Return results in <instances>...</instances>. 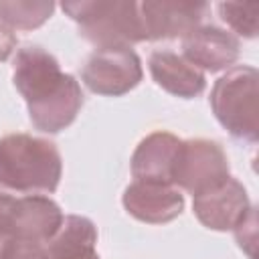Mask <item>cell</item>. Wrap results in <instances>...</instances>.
Here are the masks:
<instances>
[{"instance_id": "1", "label": "cell", "mask_w": 259, "mask_h": 259, "mask_svg": "<svg viewBox=\"0 0 259 259\" xmlns=\"http://www.w3.org/2000/svg\"><path fill=\"white\" fill-rule=\"evenodd\" d=\"M12 81L24 97L28 117L38 132H63L83 107L79 81L63 73L55 55L38 45H28L16 53Z\"/></svg>"}, {"instance_id": "2", "label": "cell", "mask_w": 259, "mask_h": 259, "mask_svg": "<svg viewBox=\"0 0 259 259\" xmlns=\"http://www.w3.org/2000/svg\"><path fill=\"white\" fill-rule=\"evenodd\" d=\"M63 174L59 148L30 134L0 138V186L20 194H51Z\"/></svg>"}, {"instance_id": "3", "label": "cell", "mask_w": 259, "mask_h": 259, "mask_svg": "<svg viewBox=\"0 0 259 259\" xmlns=\"http://www.w3.org/2000/svg\"><path fill=\"white\" fill-rule=\"evenodd\" d=\"M61 8L77 24L79 34L97 49L130 47L144 42L146 30L140 14V2L132 0H75Z\"/></svg>"}, {"instance_id": "4", "label": "cell", "mask_w": 259, "mask_h": 259, "mask_svg": "<svg viewBox=\"0 0 259 259\" xmlns=\"http://www.w3.org/2000/svg\"><path fill=\"white\" fill-rule=\"evenodd\" d=\"M257 83V69L249 65H239L221 75L210 91V107L219 123L233 138L247 144H255L259 138Z\"/></svg>"}, {"instance_id": "5", "label": "cell", "mask_w": 259, "mask_h": 259, "mask_svg": "<svg viewBox=\"0 0 259 259\" xmlns=\"http://www.w3.org/2000/svg\"><path fill=\"white\" fill-rule=\"evenodd\" d=\"M229 170V158L219 142L190 138L180 142L172 184L192 196H198L227 180Z\"/></svg>"}, {"instance_id": "6", "label": "cell", "mask_w": 259, "mask_h": 259, "mask_svg": "<svg viewBox=\"0 0 259 259\" xmlns=\"http://www.w3.org/2000/svg\"><path fill=\"white\" fill-rule=\"evenodd\" d=\"M142 61L130 47L97 49L83 65L81 79L85 87L97 95L119 97L142 81Z\"/></svg>"}, {"instance_id": "7", "label": "cell", "mask_w": 259, "mask_h": 259, "mask_svg": "<svg viewBox=\"0 0 259 259\" xmlns=\"http://www.w3.org/2000/svg\"><path fill=\"white\" fill-rule=\"evenodd\" d=\"M210 4L186 0H146L140 2V14L148 40H166L186 36L198 28L208 14Z\"/></svg>"}, {"instance_id": "8", "label": "cell", "mask_w": 259, "mask_h": 259, "mask_svg": "<svg viewBox=\"0 0 259 259\" xmlns=\"http://www.w3.org/2000/svg\"><path fill=\"white\" fill-rule=\"evenodd\" d=\"M192 198L194 217L210 231H235L253 208L245 186L231 176Z\"/></svg>"}, {"instance_id": "9", "label": "cell", "mask_w": 259, "mask_h": 259, "mask_svg": "<svg viewBox=\"0 0 259 259\" xmlns=\"http://www.w3.org/2000/svg\"><path fill=\"white\" fill-rule=\"evenodd\" d=\"M123 208L138 221L148 225H164L180 217L184 196L174 184L134 180L121 196Z\"/></svg>"}, {"instance_id": "10", "label": "cell", "mask_w": 259, "mask_h": 259, "mask_svg": "<svg viewBox=\"0 0 259 259\" xmlns=\"http://www.w3.org/2000/svg\"><path fill=\"white\" fill-rule=\"evenodd\" d=\"M241 53L239 38L214 24H200L182 38V57L198 71L231 69Z\"/></svg>"}, {"instance_id": "11", "label": "cell", "mask_w": 259, "mask_h": 259, "mask_svg": "<svg viewBox=\"0 0 259 259\" xmlns=\"http://www.w3.org/2000/svg\"><path fill=\"white\" fill-rule=\"evenodd\" d=\"M61 206L45 194H26L14 200L10 212L12 237L47 245L63 225Z\"/></svg>"}, {"instance_id": "12", "label": "cell", "mask_w": 259, "mask_h": 259, "mask_svg": "<svg viewBox=\"0 0 259 259\" xmlns=\"http://www.w3.org/2000/svg\"><path fill=\"white\" fill-rule=\"evenodd\" d=\"M180 142L170 132L158 130L148 134L132 154V176L136 180L172 184Z\"/></svg>"}, {"instance_id": "13", "label": "cell", "mask_w": 259, "mask_h": 259, "mask_svg": "<svg viewBox=\"0 0 259 259\" xmlns=\"http://www.w3.org/2000/svg\"><path fill=\"white\" fill-rule=\"evenodd\" d=\"M150 75L158 87L170 95L192 99L200 95L206 87L204 73L190 65L182 55L172 51H154L148 61Z\"/></svg>"}, {"instance_id": "14", "label": "cell", "mask_w": 259, "mask_h": 259, "mask_svg": "<svg viewBox=\"0 0 259 259\" xmlns=\"http://www.w3.org/2000/svg\"><path fill=\"white\" fill-rule=\"evenodd\" d=\"M97 229L91 219L69 214L57 235L47 243V259H99L95 251Z\"/></svg>"}, {"instance_id": "15", "label": "cell", "mask_w": 259, "mask_h": 259, "mask_svg": "<svg viewBox=\"0 0 259 259\" xmlns=\"http://www.w3.org/2000/svg\"><path fill=\"white\" fill-rule=\"evenodd\" d=\"M55 10L47 0H0V20L12 30H32L45 24Z\"/></svg>"}, {"instance_id": "16", "label": "cell", "mask_w": 259, "mask_h": 259, "mask_svg": "<svg viewBox=\"0 0 259 259\" xmlns=\"http://www.w3.org/2000/svg\"><path fill=\"white\" fill-rule=\"evenodd\" d=\"M219 16L223 22H227L239 36L255 38L257 36V16H259V4H239V2H221L217 4Z\"/></svg>"}, {"instance_id": "17", "label": "cell", "mask_w": 259, "mask_h": 259, "mask_svg": "<svg viewBox=\"0 0 259 259\" xmlns=\"http://www.w3.org/2000/svg\"><path fill=\"white\" fill-rule=\"evenodd\" d=\"M2 259H47V245L12 239L6 245Z\"/></svg>"}, {"instance_id": "18", "label": "cell", "mask_w": 259, "mask_h": 259, "mask_svg": "<svg viewBox=\"0 0 259 259\" xmlns=\"http://www.w3.org/2000/svg\"><path fill=\"white\" fill-rule=\"evenodd\" d=\"M14 196L8 194L6 190L0 188V259H2V253L6 249V245L14 239L12 237V227H10V212H12V206H14Z\"/></svg>"}, {"instance_id": "19", "label": "cell", "mask_w": 259, "mask_h": 259, "mask_svg": "<svg viewBox=\"0 0 259 259\" xmlns=\"http://www.w3.org/2000/svg\"><path fill=\"white\" fill-rule=\"evenodd\" d=\"M235 237H237L239 247L245 249L253 257V245H255V208H251V212L247 214V219L237 225Z\"/></svg>"}, {"instance_id": "20", "label": "cell", "mask_w": 259, "mask_h": 259, "mask_svg": "<svg viewBox=\"0 0 259 259\" xmlns=\"http://www.w3.org/2000/svg\"><path fill=\"white\" fill-rule=\"evenodd\" d=\"M14 47H16V34L12 32V28H8L0 20V63L6 61L12 55Z\"/></svg>"}]
</instances>
